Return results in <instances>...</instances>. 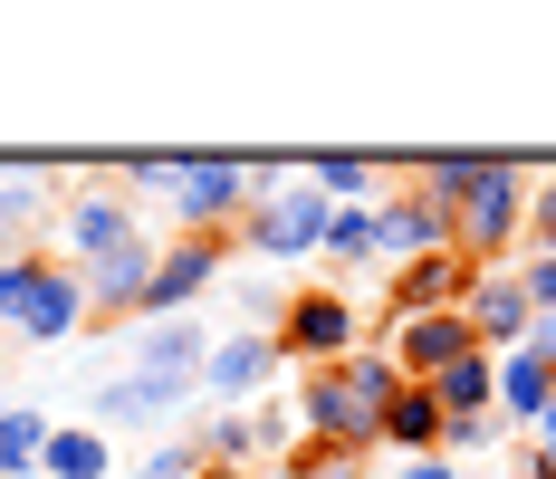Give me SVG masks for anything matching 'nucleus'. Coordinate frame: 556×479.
Segmentation results:
<instances>
[{"label":"nucleus","instance_id":"1","mask_svg":"<svg viewBox=\"0 0 556 479\" xmlns=\"http://www.w3.org/2000/svg\"><path fill=\"white\" fill-rule=\"evenodd\" d=\"M403 383L413 374L393 365V345H365V355H345L327 374H298V423H307V441L365 461V451H384V413H393Z\"/></svg>","mask_w":556,"mask_h":479},{"label":"nucleus","instance_id":"2","mask_svg":"<svg viewBox=\"0 0 556 479\" xmlns=\"http://www.w3.org/2000/svg\"><path fill=\"white\" fill-rule=\"evenodd\" d=\"M97 326V298H87V268L77 260H49V250H20L0 260V336L20 345H67Z\"/></svg>","mask_w":556,"mask_h":479},{"label":"nucleus","instance_id":"3","mask_svg":"<svg viewBox=\"0 0 556 479\" xmlns=\"http://www.w3.org/2000/svg\"><path fill=\"white\" fill-rule=\"evenodd\" d=\"M528 163H508V154H480V173H470V192L451 202V220H460V260L470 268H500L508 240H528Z\"/></svg>","mask_w":556,"mask_h":479},{"label":"nucleus","instance_id":"4","mask_svg":"<svg viewBox=\"0 0 556 479\" xmlns=\"http://www.w3.org/2000/svg\"><path fill=\"white\" fill-rule=\"evenodd\" d=\"M327 220H336V202L307 182V173H278L269 192L250 202L240 240H250L260 260H327Z\"/></svg>","mask_w":556,"mask_h":479},{"label":"nucleus","instance_id":"5","mask_svg":"<svg viewBox=\"0 0 556 479\" xmlns=\"http://www.w3.org/2000/svg\"><path fill=\"white\" fill-rule=\"evenodd\" d=\"M67 182H77V202L58 212V240H67L77 268H97V260H115V250H135V240H154L144 212L115 192V173H67Z\"/></svg>","mask_w":556,"mask_h":479},{"label":"nucleus","instance_id":"6","mask_svg":"<svg viewBox=\"0 0 556 479\" xmlns=\"http://www.w3.org/2000/svg\"><path fill=\"white\" fill-rule=\"evenodd\" d=\"M202 393V374H173V365H125L97 383V403H87V423L97 431H164L182 403Z\"/></svg>","mask_w":556,"mask_h":479},{"label":"nucleus","instance_id":"7","mask_svg":"<svg viewBox=\"0 0 556 479\" xmlns=\"http://www.w3.org/2000/svg\"><path fill=\"white\" fill-rule=\"evenodd\" d=\"M278 345H288V365L327 374V365H345V355H365V317H355L345 288H298V298H288V326H278Z\"/></svg>","mask_w":556,"mask_h":479},{"label":"nucleus","instance_id":"8","mask_svg":"<svg viewBox=\"0 0 556 479\" xmlns=\"http://www.w3.org/2000/svg\"><path fill=\"white\" fill-rule=\"evenodd\" d=\"M384 345H393V365L413 374V383H432V374H451L460 355H480V326H470V307H442V317H393Z\"/></svg>","mask_w":556,"mask_h":479},{"label":"nucleus","instance_id":"9","mask_svg":"<svg viewBox=\"0 0 556 479\" xmlns=\"http://www.w3.org/2000/svg\"><path fill=\"white\" fill-rule=\"evenodd\" d=\"M375 220H384V260H432V250H460V220H451V202H432L422 182H403V192H384L375 202Z\"/></svg>","mask_w":556,"mask_h":479},{"label":"nucleus","instance_id":"10","mask_svg":"<svg viewBox=\"0 0 556 479\" xmlns=\"http://www.w3.org/2000/svg\"><path fill=\"white\" fill-rule=\"evenodd\" d=\"M278 365H288V345L240 326V336H222V345H212V374H202V393H212L222 413H240V403L260 413V393H269V374H278Z\"/></svg>","mask_w":556,"mask_h":479},{"label":"nucleus","instance_id":"11","mask_svg":"<svg viewBox=\"0 0 556 479\" xmlns=\"http://www.w3.org/2000/svg\"><path fill=\"white\" fill-rule=\"evenodd\" d=\"M222 268H230V240H164V268H154L144 317H192V298H202ZM144 317H135V326H144Z\"/></svg>","mask_w":556,"mask_h":479},{"label":"nucleus","instance_id":"12","mask_svg":"<svg viewBox=\"0 0 556 479\" xmlns=\"http://www.w3.org/2000/svg\"><path fill=\"white\" fill-rule=\"evenodd\" d=\"M470 326H480V345H490V355H518V345H528V326H538L528 278H518V268H480V278H470Z\"/></svg>","mask_w":556,"mask_h":479},{"label":"nucleus","instance_id":"13","mask_svg":"<svg viewBox=\"0 0 556 479\" xmlns=\"http://www.w3.org/2000/svg\"><path fill=\"white\" fill-rule=\"evenodd\" d=\"M470 278H480V268L460 260V250H432V260H413L403 278H393L384 326H393V317H442V307H470Z\"/></svg>","mask_w":556,"mask_h":479},{"label":"nucleus","instance_id":"14","mask_svg":"<svg viewBox=\"0 0 556 479\" xmlns=\"http://www.w3.org/2000/svg\"><path fill=\"white\" fill-rule=\"evenodd\" d=\"M154 268H164V240H135V250L97 260V268H87V298H97V317H144V298H154Z\"/></svg>","mask_w":556,"mask_h":479},{"label":"nucleus","instance_id":"15","mask_svg":"<svg viewBox=\"0 0 556 479\" xmlns=\"http://www.w3.org/2000/svg\"><path fill=\"white\" fill-rule=\"evenodd\" d=\"M442 441H451L442 393H432V383H403L393 413H384V451H403V461H442Z\"/></svg>","mask_w":556,"mask_h":479},{"label":"nucleus","instance_id":"16","mask_svg":"<svg viewBox=\"0 0 556 479\" xmlns=\"http://www.w3.org/2000/svg\"><path fill=\"white\" fill-rule=\"evenodd\" d=\"M125 365H173V374H212V336L192 317H144L135 326V345H125Z\"/></svg>","mask_w":556,"mask_h":479},{"label":"nucleus","instance_id":"17","mask_svg":"<svg viewBox=\"0 0 556 479\" xmlns=\"http://www.w3.org/2000/svg\"><path fill=\"white\" fill-rule=\"evenodd\" d=\"M49 441H58V423L39 403H10L0 413V479H49Z\"/></svg>","mask_w":556,"mask_h":479},{"label":"nucleus","instance_id":"18","mask_svg":"<svg viewBox=\"0 0 556 479\" xmlns=\"http://www.w3.org/2000/svg\"><path fill=\"white\" fill-rule=\"evenodd\" d=\"M547 403H556V365L547 355H528V345H518V355H500V413L508 423H547Z\"/></svg>","mask_w":556,"mask_h":479},{"label":"nucleus","instance_id":"19","mask_svg":"<svg viewBox=\"0 0 556 479\" xmlns=\"http://www.w3.org/2000/svg\"><path fill=\"white\" fill-rule=\"evenodd\" d=\"M432 393H442L451 423H470V413H500V355L480 345V355H460L451 374H432Z\"/></svg>","mask_w":556,"mask_h":479},{"label":"nucleus","instance_id":"20","mask_svg":"<svg viewBox=\"0 0 556 479\" xmlns=\"http://www.w3.org/2000/svg\"><path fill=\"white\" fill-rule=\"evenodd\" d=\"M67 173H0V260H20V230L49 212V192Z\"/></svg>","mask_w":556,"mask_h":479},{"label":"nucleus","instance_id":"21","mask_svg":"<svg viewBox=\"0 0 556 479\" xmlns=\"http://www.w3.org/2000/svg\"><path fill=\"white\" fill-rule=\"evenodd\" d=\"M49 479H115L106 431H97V423H58V441H49Z\"/></svg>","mask_w":556,"mask_h":479},{"label":"nucleus","instance_id":"22","mask_svg":"<svg viewBox=\"0 0 556 479\" xmlns=\"http://www.w3.org/2000/svg\"><path fill=\"white\" fill-rule=\"evenodd\" d=\"M192 441H202V461H212V470H250V461L269 451V441H260V413H212Z\"/></svg>","mask_w":556,"mask_h":479},{"label":"nucleus","instance_id":"23","mask_svg":"<svg viewBox=\"0 0 556 479\" xmlns=\"http://www.w3.org/2000/svg\"><path fill=\"white\" fill-rule=\"evenodd\" d=\"M327 202H375V182H384V163H365V154H307L298 163Z\"/></svg>","mask_w":556,"mask_h":479},{"label":"nucleus","instance_id":"24","mask_svg":"<svg viewBox=\"0 0 556 479\" xmlns=\"http://www.w3.org/2000/svg\"><path fill=\"white\" fill-rule=\"evenodd\" d=\"M327 260H384V220H375V202H336Z\"/></svg>","mask_w":556,"mask_h":479},{"label":"nucleus","instance_id":"25","mask_svg":"<svg viewBox=\"0 0 556 479\" xmlns=\"http://www.w3.org/2000/svg\"><path fill=\"white\" fill-rule=\"evenodd\" d=\"M202 470H212V461H202V441H182V431L154 441V451L135 461V479H202Z\"/></svg>","mask_w":556,"mask_h":479},{"label":"nucleus","instance_id":"26","mask_svg":"<svg viewBox=\"0 0 556 479\" xmlns=\"http://www.w3.org/2000/svg\"><path fill=\"white\" fill-rule=\"evenodd\" d=\"M288 479H365V461H345L327 441H298V451H288Z\"/></svg>","mask_w":556,"mask_h":479},{"label":"nucleus","instance_id":"27","mask_svg":"<svg viewBox=\"0 0 556 479\" xmlns=\"http://www.w3.org/2000/svg\"><path fill=\"white\" fill-rule=\"evenodd\" d=\"M508 431H518V423H508V413H470V423H451V441H442V461H460V451H500Z\"/></svg>","mask_w":556,"mask_h":479},{"label":"nucleus","instance_id":"28","mask_svg":"<svg viewBox=\"0 0 556 479\" xmlns=\"http://www.w3.org/2000/svg\"><path fill=\"white\" fill-rule=\"evenodd\" d=\"M528 240H538V260H556V173L528 192Z\"/></svg>","mask_w":556,"mask_h":479},{"label":"nucleus","instance_id":"29","mask_svg":"<svg viewBox=\"0 0 556 479\" xmlns=\"http://www.w3.org/2000/svg\"><path fill=\"white\" fill-rule=\"evenodd\" d=\"M518 278H528V307H538V317H556V260H538V250H528V268H518Z\"/></svg>","mask_w":556,"mask_h":479},{"label":"nucleus","instance_id":"30","mask_svg":"<svg viewBox=\"0 0 556 479\" xmlns=\"http://www.w3.org/2000/svg\"><path fill=\"white\" fill-rule=\"evenodd\" d=\"M393 479H460V461H403Z\"/></svg>","mask_w":556,"mask_h":479},{"label":"nucleus","instance_id":"31","mask_svg":"<svg viewBox=\"0 0 556 479\" xmlns=\"http://www.w3.org/2000/svg\"><path fill=\"white\" fill-rule=\"evenodd\" d=\"M528 355H547V365H556V317H538V326H528Z\"/></svg>","mask_w":556,"mask_h":479},{"label":"nucleus","instance_id":"32","mask_svg":"<svg viewBox=\"0 0 556 479\" xmlns=\"http://www.w3.org/2000/svg\"><path fill=\"white\" fill-rule=\"evenodd\" d=\"M508 479H556V470L538 461V451H518V470H508Z\"/></svg>","mask_w":556,"mask_h":479},{"label":"nucleus","instance_id":"33","mask_svg":"<svg viewBox=\"0 0 556 479\" xmlns=\"http://www.w3.org/2000/svg\"><path fill=\"white\" fill-rule=\"evenodd\" d=\"M202 479H250V470H202Z\"/></svg>","mask_w":556,"mask_h":479},{"label":"nucleus","instance_id":"34","mask_svg":"<svg viewBox=\"0 0 556 479\" xmlns=\"http://www.w3.org/2000/svg\"><path fill=\"white\" fill-rule=\"evenodd\" d=\"M538 461H547V451H538ZM547 470H556V461H547Z\"/></svg>","mask_w":556,"mask_h":479}]
</instances>
